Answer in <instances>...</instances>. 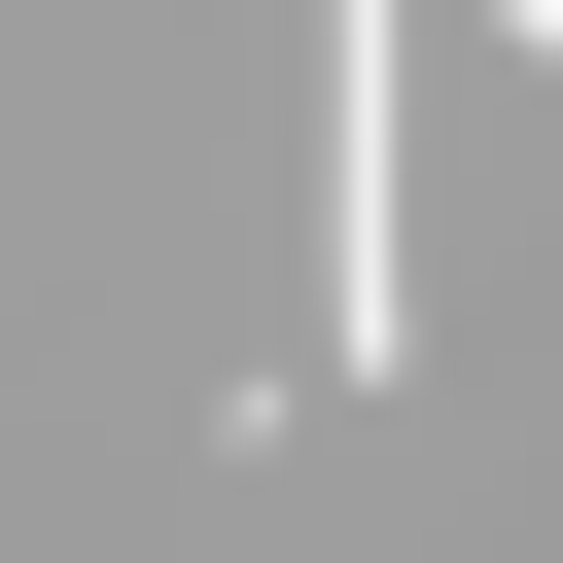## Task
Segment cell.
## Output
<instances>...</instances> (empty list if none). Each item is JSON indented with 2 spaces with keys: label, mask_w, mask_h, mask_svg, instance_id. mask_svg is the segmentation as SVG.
<instances>
[{
  "label": "cell",
  "mask_w": 563,
  "mask_h": 563,
  "mask_svg": "<svg viewBox=\"0 0 563 563\" xmlns=\"http://www.w3.org/2000/svg\"><path fill=\"white\" fill-rule=\"evenodd\" d=\"M317 282H352L317 352H422V35H387V0L317 35Z\"/></svg>",
  "instance_id": "1"
},
{
  "label": "cell",
  "mask_w": 563,
  "mask_h": 563,
  "mask_svg": "<svg viewBox=\"0 0 563 563\" xmlns=\"http://www.w3.org/2000/svg\"><path fill=\"white\" fill-rule=\"evenodd\" d=\"M528 70H563V0H528Z\"/></svg>",
  "instance_id": "2"
}]
</instances>
